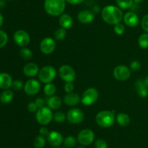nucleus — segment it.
<instances>
[{"instance_id": "obj_1", "label": "nucleus", "mask_w": 148, "mask_h": 148, "mask_svg": "<svg viewBox=\"0 0 148 148\" xmlns=\"http://www.w3.org/2000/svg\"><path fill=\"white\" fill-rule=\"evenodd\" d=\"M101 17L105 23L109 25H116L121 23L124 14L119 7L114 5H107L101 10Z\"/></svg>"}, {"instance_id": "obj_2", "label": "nucleus", "mask_w": 148, "mask_h": 148, "mask_svg": "<svg viewBox=\"0 0 148 148\" xmlns=\"http://www.w3.org/2000/svg\"><path fill=\"white\" fill-rule=\"evenodd\" d=\"M44 10L48 15L53 17L61 16L66 8L65 0H45Z\"/></svg>"}, {"instance_id": "obj_3", "label": "nucleus", "mask_w": 148, "mask_h": 148, "mask_svg": "<svg viewBox=\"0 0 148 148\" xmlns=\"http://www.w3.org/2000/svg\"><path fill=\"white\" fill-rule=\"evenodd\" d=\"M115 110H103L95 116V122L102 128H109L115 122Z\"/></svg>"}, {"instance_id": "obj_4", "label": "nucleus", "mask_w": 148, "mask_h": 148, "mask_svg": "<svg viewBox=\"0 0 148 148\" xmlns=\"http://www.w3.org/2000/svg\"><path fill=\"white\" fill-rule=\"evenodd\" d=\"M53 113H52L51 109L49 108L48 106H44L38 108L36 112V120L39 124L46 126L50 123L51 121L53 120Z\"/></svg>"}, {"instance_id": "obj_5", "label": "nucleus", "mask_w": 148, "mask_h": 148, "mask_svg": "<svg viewBox=\"0 0 148 148\" xmlns=\"http://www.w3.org/2000/svg\"><path fill=\"white\" fill-rule=\"evenodd\" d=\"M56 75V71L54 67L51 65H46L40 69L38 73V78L43 84L51 83L55 79Z\"/></svg>"}, {"instance_id": "obj_6", "label": "nucleus", "mask_w": 148, "mask_h": 148, "mask_svg": "<svg viewBox=\"0 0 148 148\" xmlns=\"http://www.w3.org/2000/svg\"><path fill=\"white\" fill-rule=\"evenodd\" d=\"M99 97V93L95 88H88L81 97V102L85 106H90L96 102Z\"/></svg>"}, {"instance_id": "obj_7", "label": "nucleus", "mask_w": 148, "mask_h": 148, "mask_svg": "<svg viewBox=\"0 0 148 148\" xmlns=\"http://www.w3.org/2000/svg\"><path fill=\"white\" fill-rule=\"evenodd\" d=\"M59 75L66 83H73L76 78V72L72 66L68 65H63L59 68Z\"/></svg>"}, {"instance_id": "obj_8", "label": "nucleus", "mask_w": 148, "mask_h": 148, "mask_svg": "<svg viewBox=\"0 0 148 148\" xmlns=\"http://www.w3.org/2000/svg\"><path fill=\"white\" fill-rule=\"evenodd\" d=\"M95 139V133L93 131L89 129L81 130L77 135V142L82 146H88L91 145Z\"/></svg>"}, {"instance_id": "obj_9", "label": "nucleus", "mask_w": 148, "mask_h": 148, "mask_svg": "<svg viewBox=\"0 0 148 148\" xmlns=\"http://www.w3.org/2000/svg\"><path fill=\"white\" fill-rule=\"evenodd\" d=\"M114 77L119 81H125L131 76V69L124 65H117L113 71Z\"/></svg>"}, {"instance_id": "obj_10", "label": "nucleus", "mask_w": 148, "mask_h": 148, "mask_svg": "<svg viewBox=\"0 0 148 148\" xmlns=\"http://www.w3.org/2000/svg\"><path fill=\"white\" fill-rule=\"evenodd\" d=\"M84 118V113L79 108H72L66 113V120L72 124H79L83 121Z\"/></svg>"}, {"instance_id": "obj_11", "label": "nucleus", "mask_w": 148, "mask_h": 148, "mask_svg": "<svg viewBox=\"0 0 148 148\" xmlns=\"http://www.w3.org/2000/svg\"><path fill=\"white\" fill-rule=\"evenodd\" d=\"M13 39L17 45L21 47H25L30 41V35L24 30H17L13 35Z\"/></svg>"}, {"instance_id": "obj_12", "label": "nucleus", "mask_w": 148, "mask_h": 148, "mask_svg": "<svg viewBox=\"0 0 148 148\" xmlns=\"http://www.w3.org/2000/svg\"><path fill=\"white\" fill-rule=\"evenodd\" d=\"M40 50L44 55H50L56 49V41L51 37H46L40 43Z\"/></svg>"}, {"instance_id": "obj_13", "label": "nucleus", "mask_w": 148, "mask_h": 148, "mask_svg": "<svg viewBox=\"0 0 148 148\" xmlns=\"http://www.w3.org/2000/svg\"><path fill=\"white\" fill-rule=\"evenodd\" d=\"M40 89V84L38 80L30 79L24 84V91L28 95H35Z\"/></svg>"}, {"instance_id": "obj_14", "label": "nucleus", "mask_w": 148, "mask_h": 148, "mask_svg": "<svg viewBox=\"0 0 148 148\" xmlns=\"http://www.w3.org/2000/svg\"><path fill=\"white\" fill-rule=\"evenodd\" d=\"M46 136H47V141L49 145H51L53 147H58L64 142L63 136L60 132L57 131H49V134Z\"/></svg>"}, {"instance_id": "obj_15", "label": "nucleus", "mask_w": 148, "mask_h": 148, "mask_svg": "<svg viewBox=\"0 0 148 148\" xmlns=\"http://www.w3.org/2000/svg\"><path fill=\"white\" fill-rule=\"evenodd\" d=\"M123 20H124V23L130 28L137 27L140 23V18H139L138 15L135 12L132 11L127 12L124 15Z\"/></svg>"}, {"instance_id": "obj_16", "label": "nucleus", "mask_w": 148, "mask_h": 148, "mask_svg": "<svg viewBox=\"0 0 148 148\" xmlns=\"http://www.w3.org/2000/svg\"><path fill=\"white\" fill-rule=\"evenodd\" d=\"M95 14L93 12L88 10H84L79 12L77 15V20L82 24H89L93 22Z\"/></svg>"}, {"instance_id": "obj_17", "label": "nucleus", "mask_w": 148, "mask_h": 148, "mask_svg": "<svg viewBox=\"0 0 148 148\" xmlns=\"http://www.w3.org/2000/svg\"><path fill=\"white\" fill-rule=\"evenodd\" d=\"M40 71L38 65L34 62H28L26 65H25L23 68V73L27 77H34L36 75H38V73Z\"/></svg>"}, {"instance_id": "obj_18", "label": "nucleus", "mask_w": 148, "mask_h": 148, "mask_svg": "<svg viewBox=\"0 0 148 148\" xmlns=\"http://www.w3.org/2000/svg\"><path fill=\"white\" fill-rule=\"evenodd\" d=\"M136 91L137 94L142 98H146L148 96V87L145 85L144 82V79L139 78L135 81L134 84Z\"/></svg>"}, {"instance_id": "obj_19", "label": "nucleus", "mask_w": 148, "mask_h": 148, "mask_svg": "<svg viewBox=\"0 0 148 148\" xmlns=\"http://www.w3.org/2000/svg\"><path fill=\"white\" fill-rule=\"evenodd\" d=\"M79 102H81V97L77 93H68L64 97V102L66 105L71 106V107L77 105L79 104Z\"/></svg>"}, {"instance_id": "obj_20", "label": "nucleus", "mask_w": 148, "mask_h": 148, "mask_svg": "<svg viewBox=\"0 0 148 148\" xmlns=\"http://www.w3.org/2000/svg\"><path fill=\"white\" fill-rule=\"evenodd\" d=\"M12 78L7 73H0V89H9L12 85Z\"/></svg>"}, {"instance_id": "obj_21", "label": "nucleus", "mask_w": 148, "mask_h": 148, "mask_svg": "<svg viewBox=\"0 0 148 148\" xmlns=\"http://www.w3.org/2000/svg\"><path fill=\"white\" fill-rule=\"evenodd\" d=\"M46 103L47 106L51 110H57L62 107V100L59 96H51L48 97L46 100Z\"/></svg>"}, {"instance_id": "obj_22", "label": "nucleus", "mask_w": 148, "mask_h": 148, "mask_svg": "<svg viewBox=\"0 0 148 148\" xmlns=\"http://www.w3.org/2000/svg\"><path fill=\"white\" fill-rule=\"evenodd\" d=\"M59 23L61 27L67 30V29L71 28L72 27L74 24V20L72 16L69 15L62 14L59 17Z\"/></svg>"}, {"instance_id": "obj_23", "label": "nucleus", "mask_w": 148, "mask_h": 148, "mask_svg": "<svg viewBox=\"0 0 148 148\" xmlns=\"http://www.w3.org/2000/svg\"><path fill=\"white\" fill-rule=\"evenodd\" d=\"M14 98V93L10 89H6L0 94V102L2 104H9Z\"/></svg>"}, {"instance_id": "obj_24", "label": "nucleus", "mask_w": 148, "mask_h": 148, "mask_svg": "<svg viewBox=\"0 0 148 148\" xmlns=\"http://www.w3.org/2000/svg\"><path fill=\"white\" fill-rule=\"evenodd\" d=\"M116 120L119 126L125 127L130 123V118L127 113H120L116 115Z\"/></svg>"}, {"instance_id": "obj_25", "label": "nucleus", "mask_w": 148, "mask_h": 148, "mask_svg": "<svg viewBox=\"0 0 148 148\" xmlns=\"http://www.w3.org/2000/svg\"><path fill=\"white\" fill-rule=\"evenodd\" d=\"M116 4L121 10H130L134 5V0H116Z\"/></svg>"}, {"instance_id": "obj_26", "label": "nucleus", "mask_w": 148, "mask_h": 148, "mask_svg": "<svg viewBox=\"0 0 148 148\" xmlns=\"http://www.w3.org/2000/svg\"><path fill=\"white\" fill-rule=\"evenodd\" d=\"M56 91V86L53 84H52V83L45 84L44 87H43V92H44V94H46L47 97H51V96L54 95Z\"/></svg>"}, {"instance_id": "obj_27", "label": "nucleus", "mask_w": 148, "mask_h": 148, "mask_svg": "<svg viewBox=\"0 0 148 148\" xmlns=\"http://www.w3.org/2000/svg\"><path fill=\"white\" fill-rule=\"evenodd\" d=\"M20 55L25 60H30L33 58V54L31 49L25 46V47H23L20 49Z\"/></svg>"}, {"instance_id": "obj_28", "label": "nucleus", "mask_w": 148, "mask_h": 148, "mask_svg": "<svg viewBox=\"0 0 148 148\" xmlns=\"http://www.w3.org/2000/svg\"><path fill=\"white\" fill-rule=\"evenodd\" d=\"M66 36V30L63 28H59L54 32V38L56 41H60L64 40Z\"/></svg>"}, {"instance_id": "obj_29", "label": "nucleus", "mask_w": 148, "mask_h": 148, "mask_svg": "<svg viewBox=\"0 0 148 148\" xmlns=\"http://www.w3.org/2000/svg\"><path fill=\"white\" fill-rule=\"evenodd\" d=\"M138 44L143 49L148 48V33H143L138 39Z\"/></svg>"}, {"instance_id": "obj_30", "label": "nucleus", "mask_w": 148, "mask_h": 148, "mask_svg": "<svg viewBox=\"0 0 148 148\" xmlns=\"http://www.w3.org/2000/svg\"><path fill=\"white\" fill-rule=\"evenodd\" d=\"M33 145L36 148H43L46 145V139L42 135H38L35 138Z\"/></svg>"}, {"instance_id": "obj_31", "label": "nucleus", "mask_w": 148, "mask_h": 148, "mask_svg": "<svg viewBox=\"0 0 148 148\" xmlns=\"http://www.w3.org/2000/svg\"><path fill=\"white\" fill-rule=\"evenodd\" d=\"M53 119L56 123H63L66 120V115H65L63 112L57 111L53 113Z\"/></svg>"}, {"instance_id": "obj_32", "label": "nucleus", "mask_w": 148, "mask_h": 148, "mask_svg": "<svg viewBox=\"0 0 148 148\" xmlns=\"http://www.w3.org/2000/svg\"><path fill=\"white\" fill-rule=\"evenodd\" d=\"M63 142H64V145H65V147L72 148V147H74L77 145V139H76L74 136H68L64 139Z\"/></svg>"}, {"instance_id": "obj_33", "label": "nucleus", "mask_w": 148, "mask_h": 148, "mask_svg": "<svg viewBox=\"0 0 148 148\" xmlns=\"http://www.w3.org/2000/svg\"><path fill=\"white\" fill-rule=\"evenodd\" d=\"M8 41V36L7 33L2 30H0V49L4 47Z\"/></svg>"}, {"instance_id": "obj_34", "label": "nucleus", "mask_w": 148, "mask_h": 148, "mask_svg": "<svg viewBox=\"0 0 148 148\" xmlns=\"http://www.w3.org/2000/svg\"><path fill=\"white\" fill-rule=\"evenodd\" d=\"M114 30L117 35H123L125 32V26L122 24V23H117V24L114 25Z\"/></svg>"}, {"instance_id": "obj_35", "label": "nucleus", "mask_w": 148, "mask_h": 148, "mask_svg": "<svg viewBox=\"0 0 148 148\" xmlns=\"http://www.w3.org/2000/svg\"><path fill=\"white\" fill-rule=\"evenodd\" d=\"M12 87L14 91H20L22 89L24 88V84H23V81L20 80H15L12 82Z\"/></svg>"}, {"instance_id": "obj_36", "label": "nucleus", "mask_w": 148, "mask_h": 148, "mask_svg": "<svg viewBox=\"0 0 148 148\" xmlns=\"http://www.w3.org/2000/svg\"><path fill=\"white\" fill-rule=\"evenodd\" d=\"M95 148H108V144L104 139H98L95 142Z\"/></svg>"}, {"instance_id": "obj_37", "label": "nucleus", "mask_w": 148, "mask_h": 148, "mask_svg": "<svg viewBox=\"0 0 148 148\" xmlns=\"http://www.w3.org/2000/svg\"><path fill=\"white\" fill-rule=\"evenodd\" d=\"M141 63L138 60H134L130 63V69L133 71H138L141 69Z\"/></svg>"}, {"instance_id": "obj_38", "label": "nucleus", "mask_w": 148, "mask_h": 148, "mask_svg": "<svg viewBox=\"0 0 148 148\" xmlns=\"http://www.w3.org/2000/svg\"><path fill=\"white\" fill-rule=\"evenodd\" d=\"M141 26L142 28H143L146 33H148V14L145 15L142 18Z\"/></svg>"}, {"instance_id": "obj_39", "label": "nucleus", "mask_w": 148, "mask_h": 148, "mask_svg": "<svg viewBox=\"0 0 148 148\" xmlns=\"http://www.w3.org/2000/svg\"><path fill=\"white\" fill-rule=\"evenodd\" d=\"M64 91L66 94L68 93H71V92H73L74 89H75V86H74L73 83L72 82H68L66 83L64 85Z\"/></svg>"}, {"instance_id": "obj_40", "label": "nucleus", "mask_w": 148, "mask_h": 148, "mask_svg": "<svg viewBox=\"0 0 148 148\" xmlns=\"http://www.w3.org/2000/svg\"><path fill=\"white\" fill-rule=\"evenodd\" d=\"M27 110L30 112V113H35V112H37V110H38V107H37L36 104L35 103V102H30L28 104H27Z\"/></svg>"}, {"instance_id": "obj_41", "label": "nucleus", "mask_w": 148, "mask_h": 148, "mask_svg": "<svg viewBox=\"0 0 148 148\" xmlns=\"http://www.w3.org/2000/svg\"><path fill=\"white\" fill-rule=\"evenodd\" d=\"M35 103H36V105H37V107H38V108H40V107H44L45 100H43V98H40V97H39V98L36 99V101H35Z\"/></svg>"}, {"instance_id": "obj_42", "label": "nucleus", "mask_w": 148, "mask_h": 148, "mask_svg": "<svg viewBox=\"0 0 148 148\" xmlns=\"http://www.w3.org/2000/svg\"><path fill=\"white\" fill-rule=\"evenodd\" d=\"M49 129L46 127V126H42V127L40 128L39 129V133L40 135H42V136H47L49 134Z\"/></svg>"}, {"instance_id": "obj_43", "label": "nucleus", "mask_w": 148, "mask_h": 148, "mask_svg": "<svg viewBox=\"0 0 148 148\" xmlns=\"http://www.w3.org/2000/svg\"><path fill=\"white\" fill-rule=\"evenodd\" d=\"M66 2L69 3L70 4H73V5H77V4H82V2L85 1V0H65Z\"/></svg>"}, {"instance_id": "obj_44", "label": "nucleus", "mask_w": 148, "mask_h": 148, "mask_svg": "<svg viewBox=\"0 0 148 148\" xmlns=\"http://www.w3.org/2000/svg\"><path fill=\"white\" fill-rule=\"evenodd\" d=\"M101 10H102L101 9V7L98 5H95L93 7H92V12H93L94 14H95V13L100 12H101Z\"/></svg>"}, {"instance_id": "obj_45", "label": "nucleus", "mask_w": 148, "mask_h": 148, "mask_svg": "<svg viewBox=\"0 0 148 148\" xmlns=\"http://www.w3.org/2000/svg\"><path fill=\"white\" fill-rule=\"evenodd\" d=\"M6 7L5 0H0V9H3Z\"/></svg>"}, {"instance_id": "obj_46", "label": "nucleus", "mask_w": 148, "mask_h": 148, "mask_svg": "<svg viewBox=\"0 0 148 148\" xmlns=\"http://www.w3.org/2000/svg\"><path fill=\"white\" fill-rule=\"evenodd\" d=\"M3 22H4V17H3V15H1V13L0 12V27L2 26Z\"/></svg>"}, {"instance_id": "obj_47", "label": "nucleus", "mask_w": 148, "mask_h": 148, "mask_svg": "<svg viewBox=\"0 0 148 148\" xmlns=\"http://www.w3.org/2000/svg\"><path fill=\"white\" fill-rule=\"evenodd\" d=\"M144 82L145 84V85L148 87V75H147V76L145 77V78L144 79Z\"/></svg>"}, {"instance_id": "obj_48", "label": "nucleus", "mask_w": 148, "mask_h": 148, "mask_svg": "<svg viewBox=\"0 0 148 148\" xmlns=\"http://www.w3.org/2000/svg\"><path fill=\"white\" fill-rule=\"evenodd\" d=\"M143 1V0H134V4H140V3H141Z\"/></svg>"}, {"instance_id": "obj_49", "label": "nucleus", "mask_w": 148, "mask_h": 148, "mask_svg": "<svg viewBox=\"0 0 148 148\" xmlns=\"http://www.w3.org/2000/svg\"><path fill=\"white\" fill-rule=\"evenodd\" d=\"M77 148H85V147H84V146H82H82H79V147H78Z\"/></svg>"}, {"instance_id": "obj_50", "label": "nucleus", "mask_w": 148, "mask_h": 148, "mask_svg": "<svg viewBox=\"0 0 148 148\" xmlns=\"http://www.w3.org/2000/svg\"><path fill=\"white\" fill-rule=\"evenodd\" d=\"M54 148H61V147H54Z\"/></svg>"}, {"instance_id": "obj_51", "label": "nucleus", "mask_w": 148, "mask_h": 148, "mask_svg": "<svg viewBox=\"0 0 148 148\" xmlns=\"http://www.w3.org/2000/svg\"><path fill=\"white\" fill-rule=\"evenodd\" d=\"M9 1H10V0H9Z\"/></svg>"}]
</instances>
